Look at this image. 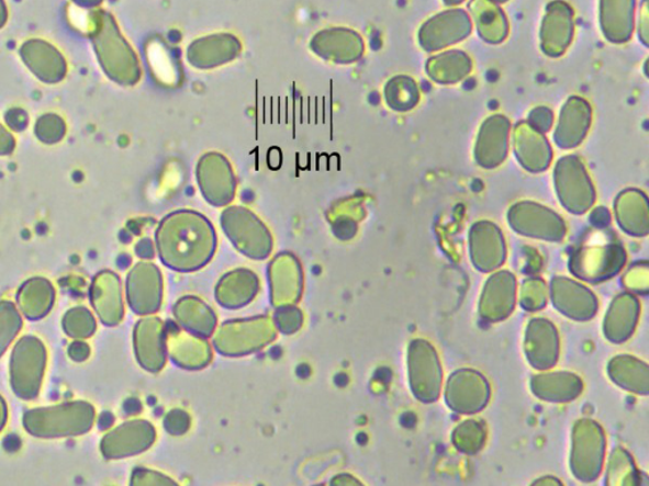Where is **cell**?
Here are the masks:
<instances>
[{
  "label": "cell",
  "instance_id": "cell-18",
  "mask_svg": "<svg viewBox=\"0 0 649 486\" xmlns=\"http://www.w3.org/2000/svg\"><path fill=\"white\" fill-rule=\"evenodd\" d=\"M515 154L523 167L531 172L544 171L552 160V150L544 134L527 123H521L515 129Z\"/></svg>",
  "mask_w": 649,
  "mask_h": 486
},
{
  "label": "cell",
  "instance_id": "cell-3",
  "mask_svg": "<svg viewBox=\"0 0 649 486\" xmlns=\"http://www.w3.org/2000/svg\"><path fill=\"white\" fill-rule=\"evenodd\" d=\"M100 15L101 31L96 39L101 63L109 76L123 86H134L142 78V69L134 49L122 37L116 22L107 13Z\"/></svg>",
  "mask_w": 649,
  "mask_h": 486
},
{
  "label": "cell",
  "instance_id": "cell-21",
  "mask_svg": "<svg viewBox=\"0 0 649 486\" xmlns=\"http://www.w3.org/2000/svg\"><path fill=\"white\" fill-rule=\"evenodd\" d=\"M163 332L159 319H145L135 331L138 361L145 369L159 370L163 366Z\"/></svg>",
  "mask_w": 649,
  "mask_h": 486
},
{
  "label": "cell",
  "instance_id": "cell-35",
  "mask_svg": "<svg viewBox=\"0 0 649 486\" xmlns=\"http://www.w3.org/2000/svg\"><path fill=\"white\" fill-rule=\"evenodd\" d=\"M492 2H495L499 4V3H505V2H507V0H492Z\"/></svg>",
  "mask_w": 649,
  "mask_h": 486
},
{
  "label": "cell",
  "instance_id": "cell-24",
  "mask_svg": "<svg viewBox=\"0 0 649 486\" xmlns=\"http://www.w3.org/2000/svg\"><path fill=\"white\" fill-rule=\"evenodd\" d=\"M616 211L630 212L618 216L620 225L631 235H646L648 230L647 200L637 191L624 192L616 201Z\"/></svg>",
  "mask_w": 649,
  "mask_h": 486
},
{
  "label": "cell",
  "instance_id": "cell-26",
  "mask_svg": "<svg viewBox=\"0 0 649 486\" xmlns=\"http://www.w3.org/2000/svg\"><path fill=\"white\" fill-rule=\"evenodd\" d=\"M22 328V318L18 308L10 302H0V357Z\"/></svg>",
  "mask_w": 649,
  "mask_h": 486
},
{
  "label": "cell",
  "instance_id": "cell-8",
  "mask_svg": "<svg viewBox=\"0 0 649 486\" xmlns=\"http://www.w3.org/2000/svg\"><path fill=\"white\" fill-rule=\"evenodd\" d=\"M472 23L463 10H450L432 16L418 32V41L425 52H439L450 45L461 43L470 36Z\"/></svg>",
  "mask_w": 649,
  "mask_h": 486
},
{
  "label": "cell",
  "instance_id": "cell-23",
  "mask_svg": "<svg viewBox=\"0 0 649 486\" xmlns=\"http://www.w3.org/2000/svg\"><path fill=\"white\" fill-rule=\"evenodd\" d=\"M426 69L435 82L455 84L471 72L472 63L465 53L451 49V52L433 57L427 63Z\"/></svg>",
  "mask_w": 649,
  "mask_h": 486
},
{
  "label": "cell",
  "instance_id": "cell-5",
  "mask_svg": "<svg viewBox=\"0 0 649 486\" xmlns=\"http://www.w3.org/2000/svg\"><path fill=\"white\" fill-rule=\"evenodd\" d=\"M46 361L45 346L36 337H23L15 344L11 360V383L20 398L30 400L37 397L43 384Z\"/></svg>",
  "mask_w": 649,
  "mask_h": 486
},
{
  "label": "cell",
  "instance_id": "cell-28",
  "mask_svg": "<svg viewBox=\"0 0 649 486\" xmlns=\"http://www.w3.org/2000/svg\"><path fill=\"white\" fill-rule=\"evenodd\" d=\"M553 122V114L548 109H540L534 110L529 115L528 125L534 129L540 132V134H546V132L552 126Z\"/></svg>",
  "mask_w": 649,
  "mask_h": 486
},
{
  "label": "cell",
  "instance_id": "cell-1",
  "mask_svg": "<svg viewBox=\"0 0 649 486\" xmlns=\"http://www.w3.org/2000/svg\"><path fill=\"white\" fill-rule=\"evenodd\" d=\"M156 246L167 267L193 271L208 263L216 250L211 222L191 211L172 212L156 230Z\"/></svg>",
  "mask_w": 649,
  "mask_h": 486
},
{
  "label": "cell",
  "instance_id": "cell-17",
  "mask_svg": "<svg viewBox=\"0 0 649 486\" xmlns=\"http://www.w3.org/2000/svg\"><path fill=\"white\" fill-rule=\"evenodd\" d=\"M90 299L105 326H116L123 317L120 280L110 271L96 276L90 287Z\"/></svg>",
  "mask_w": 649,
  "mask_h": 486
},
{
  "label": "cell",
  "instance_id": "cell-29",
  "mask_svg": "<svg viewBox=\"0 0 649 486\" xmlns=\"http://www.w3.org/2000/svg\"><path fill=\"white\" fill-rule=\"evenodd\" d=\"M89 346L85 342H74L69 348V355L72 360L85 361L89 358Z\"/></svg>",
  "mask_w": 649,
  "mask_h": 486
},
{
  "label": "cell",
  "instance_id": "cell-6",
  "mask_svg": "<svg viewBox=\"0 0 649 486\" xmlns=\"http://www.w3.org/2000/svg\"><path fill=\"white\" fill-rule=\"evenodd\" d=\"M197 183L204 200L215 207H223L234 201L236 178L232 163L216 151L201 156L195 167Z\"/></svg>",
  "mask_w": 649,
  "mask_h": 486
},
{
  "label": "cell",
  "instance_id": "cell-12",
  "mask_svg": "<svg viewBox=\"0 0 649 486\" xmlns=\"http://www.w3.org/2000/svg\"><path fill=\"white\" fill-rule=\"evenodd\" d=\"M155 432L150 423L135 421L122 425L105 436L101 443L107 459L128 457L150 448Z\"/></svg>",
  "mask_w": 649,
  "mask_h": 486
},
{
  "label": "cell",
  "instance_id": "cell-11",
  "mask_svg": "<svg viewBox=\"0 0 649 486\" xmlns=\"http://www.w3.org/2000/svg\"><path fill=\"white\" fill-rule=\"evenodd\" d=\"M512 226L523 235L546 238V240H561L564 236V225L555 212L540 205L524 202L516 204L508 214Z\"/></svg>",
  "mask_w": 649,
  "mask_h": 486
},
{
  "label": "cell",
  "instance_id": "cell-25",
  "mask_svg": "<svg viewBox=\"0 0 649 486\" xmlns=\"http://www.w3.org/2000/svg\"><path fill=\"white\" fill-rule=\"evenodd\" d=\"M384 98L393 111L406 112L417 104L418 89L413 79L396 77L385 86Z\"/></svg>",
  "mask_w": 649,
  "mask_h": 486
},
{
  "label": "cell",
  "instance_id": "cell-16",
  "mask_svg": "<svg viewBox=\"0 0 649 486\" xmlns=\"http://www.w3.org/2000/svg\"><path fill=\"white\" fill-rule=\"evenodd\" d=\"M636 0H600V23L611 43L623 44L635 29Z\"/></svg>",
  "mask_w": 649,
  "mask_h": 486
},
{
  "label": "cell",
  "instance_id": "cell-22",
  "mask_svg": "<svg viewBox=\"0 0 649 486\" xmlns=\"http://www.w3.org/2000/svg\"><path fill=\"white\" fill-rule=\"evenodd\" d=\"M18 301L24 316L30 319L43 318L54 306V286L46 279H31L21 287Z\"/></svg>",
  "mask_w": 649,
  "mask_h": 486
},
{
  "label": "cell",
  "instance_id": "cell-33",
  "mask_svg": "<svg viewBox=\"0 0 649 486\" xmlns=\"http://www.w3.org/2000/svg\"><path fill=\"white\" fill-rule=\"evenodd\" d=\"M4 11H5V8L3 5L2 0H0V26H2V24L5 21V12Z\"/></svg>",
  "mask_w": 649,
  "mask_h": 486
},
{
  "label": "cell",
  "instance_id": "cell-31",
  "mask_svg": "<svg viewBox=\"0 0 649 486\" xmlns=\"http://www.w3.org/2000/svg\"><path fill=\"white\" fill-rule=\"evenodd\" d=\"M7 422V406L2 397H0V431L3 430Z\"/></svg>",
  "mask_w": 649,
  "mask_h": 486
},
{
  "label": "cell",
  "instance_id": "cell-27",
  "mask_svg": "<svg viewBox=\"0 0 649 486\" xmlns=\"http://www.w3.org/2000/svg\"><path fill=\"white\" fill-rule=\"evenodd\" d=\"M63 327L74 339H88L96 331V320L86 308H74L67 313Z\"/></svg>",
  "mask_w": 649,
  "mask_h": 486
},
{
  "label": "cell",
  "instance_id": "cell-13",
  "mask_svg": "<svg viewBox=\"0 0 649 486\" xmlns=\"http://www.w3.org/2000/svg\"><path fill=\"white\" fill-rule=\"evenodd\" d=\"M159 270L152 263H139L127 279L130 307L138 315H149L158 310L161 299Z\"/></svg>",
  "mask_w": 649,
  "mask_h": 486
},
{
  "label": "cell",
  "instance_id": "cell-9",
  "mask_svg": "<svg viewBox=\"0 0 649 486\" xmlns=\"http://www.w3.org/2000/svg\"><path fill=\"white\" fill-rule=\"evenodd\" d=\"M311 52L333 64L357 63L365 54L363 38L349 29L333 27L318 31L310 41Z\"/></svg>",
  "mask_w": 649,
  "mask_h": 486
},
{
  "label": "cell",
  "instance_id": "cell-10",
  "mask_svg": "<svg viewBox=\"0 0 649 486\" xmlns=\"http://www.w3.org/2000/svg\"><path fill=\"white\" fill-rule=\"evenodd\" d=\"M242 52L240 39L223 32L194 39L187 47L186 57L194 69L210 70L233 63Z\"/></svg>",
  "mask_w": 649,
  "mask_h": 486
},
{
  "label": "cell",
  "instance_id": "cell-34",
  "mask_svg": "<svg viewBox=\"0 0 649 486\" xmlns=\"http://www.w3.org/2000/svg\"><path fill=\"white\" fill-rule=\"evenodd\" d=\"M463 2H465V0H445V3L447 5H457V4H461Z\"/></svg>",
  "mask_w": 649,
  "mask_h": 486
},
{
  "label": "cell",
  "instance_id": "cell-14",
  "mask_svg": "<svg viewBox=\"0 0 649 486\" xmlns=\"http://www.w3.org/2000/svg\"><path fill=\"white\" fill-rule=\"evenodd\" d=\"M573 35L572 8L555 0L547 7L544 24H541V48L547 55L560 56L570 46Z\"/></svg>",
  "mask_w": 649,
  "mask_h": 486
},
{
  "label": "cell",
  "instance_id": "cell-32",
  "mask_svg": "<svg viewBox=\"0 0 649 486\" xmlns=\"http://www.w3.org/2000/svg\"><path fill=\"white\" fill-rule=\"evenodd\" d=\"M76 2H78L80 4H87V5H97V4H100L102 2V0H76Z\"/></svg>",
  "mask_w": 649,
  "mask_h": 486
},
{
  "label": "cell",
  "instance_id": "cell-15",
  "mask_svg": "<svg viewBox=\"0 0 649 486\" xmlns=\"http://www.w3.org/2000/svg\"><path fill=\"white\" fill-rule=\"evenodd\" d=\"M511 123L503 115L484 121L475 144V160L482 168L494 169L503 163L508 150Z\"/></svg>",
  "mask_w": 649,
  "mask_h": 486
},
{
  "label": "cell",
  "instance_id": "cell-20",
  "mask_svg": "<svg viewBox=\"0 0 649 486\" xmlns=\"http://www.w3.org/2000/svg\"><path fill=\"white\" fill-rule=\"evenodd\" d=\"M470 11L480 36L490 44H500L508 32L506 16L492 0H472Z\"/></svg>",
  "mask_w": 649,
  "mask_h": 486
},
{
  "label": "cell",
  "instance_id": "cell-7",
  "mask_svg": "<svg viewBox=\"0 0 649 486\" xmlns=\"http://www.w3.org/2000/svg\"><path fill=\"white\" fill-rule=\"evenodd\" d=\"M557 194L564 207L574 214L586 212L595 201L593 184L577 156H566L556 167Z\"/></svg>",
  "mask_w": 649,
  "mask_h": 486
},
{
  "label": "cell",
  "instance_id": "cell-2",
  "mask_svg": "<svg viewBox=\"0 0 649 486\" xmlns=\"http://www.w3.org/2000/svg\"><path fill=\"white\" fill-rule=\"evenodd\" d=\"M96 410L87 402L65 403L29 410L23 417L26 431L38 439L77 438L93 427Z\"/></svg>",
  "mask_w": 649,
  "mask_h": 486
},
{
  "label": "cell",
  "instance_id": "cell-4",
  "mask_svg": "<svg viewBox=\"0 0 649 486\" xmlns=\"http://www.w3.org/2000/svg\"><path fill=\"white\" fill-rule=\"evenodd\" d=\"M228 240L246 257L261 260L272 251L273 240L268 228L249 210L230 207L221 216Z\"/></svg>",
  "mask_w": 649,
  "mask_h": 486
},
{
  "label": "cell",
  "instance_id": "cell-30",
  "mask_svg": "<svg viewBox=\"0 0 649 486\" xmlns=\"http://www.w3.org/2000/svg\"><path fill=\"white\" fill-rule=\"evenodd\" d=\"M639 35L640 38H642L644 44L647 45L648 41H647V33H648V2L647 0H645L644 4H642V12H640L639 14Z\"/></svg>",
  "mask_w": 649,
  "mask_h": 486
},
{
  "label": "cell",
  "instance_id": "cell-19",
  "mask_svg": "<svg viewBox=\"0 0 649 486\" xmlns=\"http://www.w3.org/2000/svg\"><path fill=\"white\" fill-rule=\"evenodd\" d=\"M591 122V109L586 101L573 97L563 106L556 129V143L562 148L577 147L585 138Z\"/></svg>",
  "mask_w": 649,
  "mask_h": 486
}]
</instances>
